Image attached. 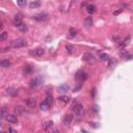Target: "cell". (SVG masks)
I'll return each mask as SVG.
<instances>
[{
    "instance_id": "cell-1",
    "label": "cell",
    "mask_w": 133,
    "mask_h": 133,
    "mask_svg": "<svg viewBox=\"0 0 133 133\" xmlns=\"http://www.w3.org/2000/svg\"><path fill=\"white\" fill-rule=\"evenodd\" d=\"M73 113H74L77 118H82L83 113H84V108L80 103H75L72 107Z\"/></svg>"
},
{
    "instance_id": "cell-2",
    "label": "cell",
    "mask_w": 133,
    "mask_h": 133,
    "mask_svg": "<svg viewBox=\"0 0 133 133\" xmlns=\"http://www.w3.org/2000/svg\"><path fill=\"white\" fill-rule=\"evenodd\" d=\"M27 41L25 40V38H23V37H20V38H17V40L15 41H13L12 42V47L13 48H24V47H26L27 46Z\"/></svg>"
},
{
    "instance_id": "cell-3",
    "label": "cell",
    "mask_w": 133,
    "mask_h": 133,
    "mask_svg": "<svg viewBox=\"0 0 133 133\" xmlns=\"http://www.w3.org/2000/svg\"><path fill=\"white\" fill-rule=\"evenodd\" d=\"M49 16L47 13H40V14H37V15L33 16V19L37 20V21H46L49 19Z\"/></svg>"
},
{
    "instance_id": "cell-4",
    "label": "cell",
    "mask_w": 133,
    "mask_h": 133,
    "mask_svg": "<svg viewBox=\"0 0 133 133\" xmlns=\"http://www.w3.org/2000/svg\"><path fill=\"white\" fill-rule=\"evenodd\" d=\"M75 78H76V80L78 82H83V81H85L86 80V78H87V74L85 72H83V71H80V72H78L76 74V76H75Z\"/></svg>"
},
{
    "instance_id": "cell-5",
    "label": "cell",
    "mask_w": 133,
    "mask_h": 133,
    "mask_svg": "<svg viewBox=\"0 0 133 133\" xmlns=\"http://www.w3.org/2000/svg\"><path fill=\"white\" fill-rule=\"evenodd\" d=\"M36 105H37V100L33 99V98H28V99L25 100V106L28 109H32V108L36 107Z\"/></svg>"
},
{
    "instance_id": "cell-6",
    "label": "cell",
    "mask_w": 133,
    "mask_h": 133,
    "mask_svg": "<svg viewBox=\"0 0 133 133\" xmlns=\"http://www.w3.org/2000/svg\"><path fill=\"white\" fill-rule=\"evenodd\" d=\"M22 20H23L22 15H21V14H16L15 17H14V24H15V26L20 27L23 24Z\"/></svg>"
},
{
    "instance_id": "cell-7",
    "label": "cell",
    "mask_w": 133,
    "mask_h": 133,
    "mask_svg": "<svg viewBox=\"0 0 133 133\" xmlns=\"http://www.w3.org/2000/svg\"><path fill=\"white\" fill-rule=\"evenodd\" d=\"M83 60L86 61V62H89V64H94L95 62V57H94V55L92 53H84V55H83Z\"/></svg>"
},
{
    "instance_id": "cell-8",
    "label": "cell",
    "mask_w": 133,
    "mask_h": 133,
    "mask_svg": "<svg viewBox=\"0 0 133 133\" xmlns=\"http://www.w3.org/2000/svg\"><path fill=\"white\" fill-rule=\"evenodd\" d=\"M72 121H73V117L72 115H65L64 120H62V124H64V126H66V127H70V125L72 124Z\"/></svg>"
},
{
    "instance_id": "cell-9",
    "label": "cell",
    "mask_w": 133,
    "mask_h": 133,
    "mask_svg": "<svg viewBox=\"0 0 133 133\" xmlns=\"http://www.w3.org/2000/svg\"><path fill=\"white\" fill-rule=\"evenodd\" d=\"M53 125H54V123L52 121H46V122H44V124L42 127H43L44 131H49L52 127H53Z\"/></svg>"
},
{
    "instance_id": "cell-10",
    "label": "cell",
    "mask_w": 133,
    "mask_h": 133,
    "mask_svg": "<svg viewBox=\"0 0 133 133\" xmlns=\"http://www.w3.org/2000/svg\"><path fill=\"white\" fill-rule=\"evenodd\" d=\"M32 54L36 57H42L45 54V50H44L43 48H37V49H34V51L32 52Z\"/></svg>"
},
{
    "instance_id": "cell-11",
    "label": "cell",
    "mask_w": 133,
    "mask_h": 133,
    "mask_svg": "<svg viewBox=\"0 0 133 133\" xmlns=\"http://www.w3.org/2000/svg\"><path fill=\"white\" fill-rule=\"evenodd\" d=\"M5 120L8 122V123H12V124H17L18 123V118L16 115H13V114H7L5 118Z\"/></svg>"
},
{
    "instance_id": "cell-12",
    "label": "cell",
    "mask_w": 133,
    "mask_h": 133,
    "mask_svg": "<svg viewBox=\"0 0 133 133\" xmlns=\"http://www.w3.org/2000/svg\"><path fill=\"white\" fill-rule=\"evenodd\" d=\"M42 78H40V77H37V78H36V79H33L32 81H31V83H30V87L31 89H36V87H37L38 85L42 83Z\"/></svg>"
},
{
    "instance_id": "cell-13",
    "label": "cell",
    "mask_w": 133,
    "mask_h": 133,
    "mask_svg": "<svg viewBox=\"0 0 133 133\" xmlns=\"http://www.w3.org/2000/svg\"><path fill=\"white\" fill-rule=\"evenodd\" d=\"M129 41H130V37H127L126 40L118 41L117 42V45H118V47H120V48H125L129 44Z\"/></svg>"
},
{
    "instance_id": "cell-14",
    "label": "cell",
    "mask_w": 133,
    "mask_h": 133,
    "mask_svg": "<svg viewBox=\"0 0 133 133\" xmlns=\"http://www.w3.org/2000/svg\"><path fill=\"white\" fill-rule=\"evenodd\" d=\"M50 106H51V104L48 102V101L45 99L43 102L41 103V105H40V108H41V110H44V111H46V110H48L49 108H50Z\"/></svg>"
},
{
    "instance_id": "cell-15",
    "label": "cell",
    "mask_w": 133,
    "mask_h": 133,
    "mask_svg": "<svg viewBox=\"0 0 133 133\" xmlns=\"http://www.w3.org/2000/svg\"><path fill=\"white\" fill-rule=\"evenodd\" d=\"M41 5H42V2L40 0H34V1H32L29 4V7L30 8H38Z\"/></svg>"
},
{
    "instance_id": "cell-16",
    "label": "cell",
    "mask_w": 133,
    "mask_h": 133,
    "mask_svg": "<svg viewBox=\"0 0 133 133\" xmlns=\"http://www.w3.org/2000/svg\"><path fill=\"white\" fill-rule=\"evenodd\" d=\"M58 101L64 104H68L70 101H71V98H70L69 96H60L58 98Z\"/></svg>"
},
{
    "instance_id": "cell-17",
    "label": "cell",
    "mask_w": 133,
    "mask_h": 133,
    "mask_svg": "<svg viewBox=\"0 0 133 133\" xmlns=\"http://www.w3.org/2000/svg\"><path fill=\"white\" fill-rule=\"evenodd\" d=\"M12 65V62H10L8 59H2L1 61H0V66H2V68H8Z\"/></svg>"
},
{
    "instance_id": "cell-18",
    "label": "cell",
    "mask_w": 133,
    "mask_h": 133,
    "mask_svg": "<svg viewBox=\"0 0 133 133\" xmlns=\"http://www.w3.org/2000/svg\"><path fill=\"white\" fill-rule=\"evenodd\" d=\"M6 92H7V95L12 96V97H16L17 95H18V90H17L16 89H12V87H10V89H7Z\"/></svg>"
},
{
    "instance_id": "cell-19",
    "label": "cell",
    "mask_w": 133,
    "mask_h": 133,
    "mask_svg": "<svg viewBox=\"0 0 133 133\" xmlns=\"http://www.w3.org/2000/svg\"><path fill=\"white\" fill-rule=\"evenodd\" d=\"M95 10H96V6L95 5H92V4L86 5V12L89 13V15H92V14L95 13Z\"/></svg>"
},
{
    "instance_id": "cell-20",
    "label": "cell",
    "mask_w": 133,
    "mask_h": 133,
    "mask_svg": "<svg viewBox=\"0 0 133 133\" xmlns=\"http://www.w3.org/2000/svg\"><path fill=\"white\" fill-rule=\"evenodd\" d=\"M99 57H100V60H102V61H108L109 60V55L106 54V53H100L99 54Z\"/></svg>"
},
{
    "instance_id": "cell-21",
    "label": "cell",
    "mask_w": 133,
    "mask_h": 133,
    "mask_svg": "<svg viewBox=\"0 0 133 133\" xmlns=\"http://www.w3.org/2000/svg\"><path fill=\"white\" fill-rule=\"evenodd\" d=\"M33 72V68L31 66H26L25 68H24V70H23V73L24 74H31V73Z\"/></svg>"
},
{
    "instance_id": "cell-22",
    "label": "cell",
    "mask_w": 133,
    "mask_h": 133,
    "mask_svg": "<svg viewBox=\"0 0 133 133\" xmlns=\"http://www.w3.org/2000/svg\"><path fill=\"white\" fill-rule=\"evenodd\" d=\"M77 34V30L75 28H70L69 29V37L72 38V37H75Z\"/></svg>"
},
{
    "instance_id": "cell-23",
    "label": "cell",
    "mask_w": 133,
    "mask_h": 133,
    "mask_svg": "<svg viewBox=\"0 0 133 133\" xmlns=\"http://www.w3.org/2000/svg\"><path fill=\"white\" fill-rule=\"evenodd\" d=\"M121 55H122V57H124L125 59H131V58H133L132 55L129 54L127 51H122L121 52Z\"/></svg>"
},
{
    "instance_id": "cell-24",
    "label": "cell",
    "mask_w": 133,
    "mask_h": 133,
    "mask_svg": "<svg viewBox=\"0 0 133 133\" xmlns=\"http://www.w3.org/2000/svg\"><path fill=\"white\" fill-rule=\"evenodd\" d=\"M66 52H68L69 54H72L73 52L75 51V48H74L73 45H66Z\"/></svg>"
},
{
    "instance_id": "cell-25",
    "label": "cell",
    "mask_w": 133,
    "mask_h": 133,
    "mask_svg": "<svg viewBox=\"0 0 133 133\" xmlns=\"http://www.w3.org/2000/svg\"><path fill=\"white\" fill-rule=\"evenodd\" d=\"M15 112L17 113V115L22 114V113H24V108L22 106H17L16 109H15Z\"/></svg>"
},
{
    "instance_id": "cell-26",
    "label": "cell",
    "mask_w": 133,
    "mask_h": 133,
    "mask_svg": "<svg viewBox=\"0 0 133 133\" xmlns=\"http://www.w3.org/2000/svg\"><path fill=\"white\" fill-rule=\"evenodd\" d=\"M93 25V18L92 17H87L85 19V26L86 27H90Z\"/></svg>"
},
{
    "instance_id": "cell-27",
    "label": "cell",
    "mask_w": 133,
    "mask_h": 133,
    "mask_svg": "<svg viewBox=\"0 0 133 133\" xmlns=\"http://www.w3.org/2000/svg\"><path fill=\"white\" fill-rule=\"evenodd\" d=\"M26 0H17V3H18V5L20 7H25L26 6Z\"/></svg>"
},
{
    "instance_id": "cell-28",
    "label": "cell",
    "mask_w": 133,
    "mask_h": 133,
    "mask_svg": "<svg viewBox=\"0 0 133 133\" xmlns=\"http://www.w3.org/2000/svg\"><path fill=\"white\" fill-rule=\"evenodd\" d=\"M7 109H6V107H3L2 108V111H1V118L3 120V118H6V115H7Z\"/></svg>"
},
{
    "instance_id": "cell-29",
    "label": "cell",
    "mask_w": 133,
    "mask_h": 133,
    "mask_svg": "<svg viewBox=\"0 0 133 133\" xmlns=\"http://www.w3.org/2000/svg\"><path fill=\"white\" fill-rule=\"evenodd\" d=\"M6 38H7V32H6V31H2V32H1V37H0V40L3 42V41H5Z\"/></svg>"
},
{
    "instance_id": "cell-30",
    "label": "cell",
    "mask_w": 133,
    "mask_h": 133,
    "mask_svg": "<svg viewBox=\"0 0 133 133\" xmlns=\"http://www.w3.org/2000/svg\"><path fill=\"white\" fill-rule=\"evenodd\" d=\"M19 29L21 30V31H22V32H25V31H27V29H28V28H27V26H26V24H22V25H21L20 27H19Z\"/></svg>"
},
{
    "instance_id": "cell-31",
    "label": "cell",
    "mask_w": 133,
    "mask_h": 133,
    "mask_svg": "<svg viewBox=\"0 0 133 133\" xmlns=\"http://www.w3.org/2000/svg\"><path fill=\"white\" fill-rule=\"evenodd\" d=\"M46 100H47L51 105H52V103H53V97H52V95H47Z\"/></svg>"
},
{
    "instance_id": "cell-32",
    "label": "cell",
    "mask_w": 133,
    "mask_h": 133,
    "mask_svg": "<svg viewBox=\"0 0 133 133\" xmlns=\"http://www.w3.org/2000/svg\"><path fill=\"white\" fill-rule=\"evenodd\" d=\"M69 86L68 85H61L60 87H59V90H60L61 93H65V90H68Z\"/></svg>"
},
{
    "instance_id": "cell-33",
    "label": "cell",
    "mask_w": 133,
    "mask_h": 133,
    "mask_svg": "<svg viewBox=\"0 0 133 133\" xmlns=\"http://www.w3.org/2000/svg\"><path fill=\"white\" fill-rule=\"evenodd\" d=\"M121 13H122V9H118V10H117V12H114V13H113V15H114V16H117V15H120Z\"/></svg>"
},
{
    "instance_id": "cell-34",
    "label": "cell",
    "mask_w": 133,
    "mask_h": 133,
    "mask_svg": "<svg viewBox=\"0 0 133 133\" xmlns=\"http://www.w3.org/2000/svg\"><path fill=\"white\" fill-rule=\"evenodd\" d=\"M8 131H10V132H13V133H17V131L15 130V129H13V128H9V129H8Z\"/></svg>"
}]
</instances>
